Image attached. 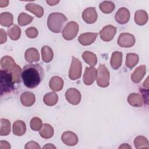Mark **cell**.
Masks as SVG:
<instances>
[{
	"label": "cell",
	"instance_id": "obj_46",
	"mask_svg": "<svg viewBox=\"0 0 149 149\" xmlns=\"http://www.w3.org/2000/svg\"><path fill=\"white\" fill-rule=\"evenodd\" d=\"M148 77H147V78L146 79V81L143 83V86H144L146 88H147V89H148Z\"/></svg>",
	"mask_w": 149,
	"mask_h": 149
},
{
	"label": "cell",
	"instance_id": "obj_1",
	"mask_svg": "<svg viewBox=\"0 0 149 149\" xmlns=\"http://www.w3.org/2000/svg\"><path fill=\"white\" fill-rule=\"evenodd\" d=\"M44 75V70L39 63H30L24 66L22 78L26 87L34 88L42 81Z\"/></svg>",
	"mask_w": 149,
	"mask_h": 149
},
{
	"label": "cell",
	"instance_id": "obj_10",
	"mask_svg": "<svg viewBox=\"0 0 149 149\" xmlns=\"http://www.w3.org/2000/svg\"><path fill=\"white\" fill-rule=\"evenodd\" d=\"M97 13L94 7L87 8L82 13L83 20L87 24L94 23L97 21Z\"/></svg>",
	"mask_w": 149,
	"mask_h": 149
},
{
	"label": "cell",
	"instance_id": "obj_13",
	"mask_svg": "<svg viewBox=\"0 0 149 149\" xmlns=\"http://www.w3.org/2000/svg\"><path fill=\"white\" fill-rule=\"evenodd\" d=\"M130 12L124 7L120 8L118 9L115 16V19L119 24H125L127 23L130 19Z\"/></svg>",
	"mask_w": 149,
	"mask_h": 149
},
{
	"label": "cell",
	"instance_id": "obj_17",
	"mask_svg": "<svg viewBox=\"0 0 149 149\" xmlns=\"http://www.w3.org/2000/svg\"><path fill=\"white\" fill-rule=\"evenodd\" d=\"M127 102L133 107H141L143 105L144 101L141 94L138 93H131L127 97Z\"/></svg>",
	"mask_w": 149,
	"mask_h": 149
},
{
	"label": "cell",
	"instance_id": "obj_7",
	"mask_svg": "<svg viewBox=\"0 0 149 149\" xmlns=\"http://www.w3.org/2000/svg\"><path fill=\"white\" fill-rule=\"evenodd\" d=\"M118 44L123 48H130L133 47L136 42L134 36L130 33H121L118 39Z\"/></svg>",
	"mask_w": 149,
	"mask_h": 149
},
{
	"label": "cell",
	"instance_id": "obj_24",
	"mask_svg": "<svg viewBox=\"0 0 149 149\" xmlns=\"http://www.w3.org/2000/svg\"><path fill=\"white\" fill-rule=\"evenodd\" d=\"M148 21V14L144 10H138L134 13V22L139 25L143 26L147 23Z\"/></svg>",
	"mask_w": 149,
	"mask_h": 149
},
{
	"label": "cell",
	"instance_id": "obj_44",
	"mask_svg": "<svg viewBox=\"0 0 149 149\" xmlns=\"http://www.w3.org/2000/svg\"><path fill=\"white\" fill-rule=\"evenodd\" d=\"M43 148H56V147L52 144L48 143L43 147Z\"/></svg>",
	"mask_w": 149,
	"mask_h": 149
},
{
	"label": "cell",
	"instance_id": "obj_38",
	"mask_svg": "<svg viewBox=\"0 0 149 149\" xmlns=\"http://www.w3.org/2000/svg\"><path fill=\"white\" fill-rule=\"evenodd\" d=\"M25 33L27 37L30 38H35L38 36V31L34 27H30L25 30Z\"/></svg>",
	"mask_w": 149,
	"mask_h": 149
},
{
	"label": "cell",
	"instance_id": "obj_8",
	"mask_svg": "<svg viewBox=\"0 0 149 149\" xmlns=\"http://www.w3.org/2000/svg\"><path fill=\"white\" fill-rule=\"evenodd\" d=\"M116 28L112 25L104 26L100 32L101 39L106 42L112 41L116 33Z\"/></svg>",
	"mask_w": 149,
	"mask_h": 149
},
{
	"label": "cell",
	"instance_id": "obj_37",
	"mask_svg": "<svg viewBox=\"0 0 149 149\" xmlns=\"http://www.w3.org/2000/svg\"><path fill=\"white\" fill-rule=\"evenodd\" d=\"M12 76V79L13 83H20V77L22 76V70L21 68L19 65H16L15 68L10 72Z\"/></svg>",
	"mask_w": 149,
	"mask_h": 149
},
{
	"label": "cell",
	"instance_id": "obj_16",
	"mask_svg": "<svg viewBox=\"0 0 149 149\" xmlns=\"http://www.w3.org/2000/svg\"><path fill=\"white\" fill-rule=\"evenodd\" d=\"M146 73V66L144 65L138 66L132 73L131 79L134 83H139L143 78Z\"/></svg>",
	"mask_w": 149,
	"mask_h": 149
},
{
	"label": "cell",
	"instance_id": "obj_41",
	"mask_svg": "<svg viewBox=\"0 0 149 149\" xmlns=\"http://www.w3.org/2000/svg\"><path fill=\"white\" fill-rule=\"evenodd\" d=\"M10 149V143L6 141L1 140L0 141V149Z\"/></svg>",
	"mask_w": 149,
	"mask_h": 149
},
{
	"label": "cell",
	"instance_id": "obj_29",
	"mask_svg": "<svg viewBox=\"0 0 149 149\" xmlns=\"http://www.w3.org/2000/svg\"><path fill=\"white\" fill-rule=\"evenodd\" d=\"M41 56L42 61L45 63L50 62L54 57L52 49L47 45H44L41 48Z\"/></svg>",
	"mask_w": 149,
	"mask_h": 149
},
{
	"label": "cell",
	"instance_id": "obj_36",
	"mask_svg": "<svg viewBox=\"0 0 149 149\" xmlns=\"http://www.w3.org/2000/svg\"><path fill=\"white\" fill-rule=\"evenodd\" d=\"M31 129L34 131H38L42 126V120L37 117H34L31 119L30 123Z\"/></svg>",
	"mask_w": 149,
	"mask_h": 149
},
{
	"label": "cell",
	"instance_id": "obj_33",
	"mask_svg": "<svg viewBox=\"0 0 149 149\" xmlns=\"http://www.w3.org/2000/svg\"><path fill=\"white\" fill-rule=\"evenodd\" d=\"M100 10L106 14H109L113 11L115 6L111 1H103L99 5Z\"/></svg>",
	"mask_w": 149,
	"mask_h": 149
},
{
	"label": "cell",
	"instance_id": "obj_34",
	"mask_svg": "<svg viewBox=\"0 0 149 149\" xmlns=\"http://www.w3.org/2000/svg\"><path fill=\"white\" fill-rule=\"evenodd\" d=\"M134 145L136 148H148V141L146 137L143 136H139L134 140Z\"/></svg>",
	"mask_w": 149,
	"mask_h": 149
},
{
	"label": "cell",
	"instance_id": "obj_22",
	"mask_svg": "<svg viewBox=\"0 0 149 149\" xmlns=\"http://www.w3.org/2000/svg\"><path fill=\"white\" fill-rule=\"evenodd\" d=\"M13 133L17 136H23L26 131V126L25 123L21 120H16L13 124Z\"/></svg>",
	"mask_w": 149,
	"mask_h": 149
},
{
	"label": "cell",
	"instance_id": "obj_3",
	"mask_svg": "<svg viewBox=\"0 0 149 149\" xmlns=\"http://www.w3.org/2000/svg\"><path fill=\"white\" fill-rule=\"evenodd\" d=\"M14 83L12 74L3 69L0 70V90L1 95L9 93L14 90Z\"/></svg>",
	"mask_w": 149,
	"mask_h": 149
},
{
	"label": "cell",
	"instance_id": "obj_25",
	"mask_svg": "<svg viewBox=\"0 0 149 149\" xmlns=\"http://www.w3.org/2000/svg\"><path fill=\"white\" fill-rule=\"evenodd\" d=\"M54 133V128L52 126L48 123H44L42 125V127L39 130V134L42 138L48 139L51 138Z\"/></svg>",
	"mask_w": 149,
	"mask_h": 149
},
{
	"label": "cell",
	"instance_id": "obj_20",
	"mask_svg": "<svg viewBox=\"0 0 149 149\" xmlns=\"http://www.w3.org/2000/svg\"><path fill=\"white\" fill-rule=\"evenodd\" d=\"M24 58L27 62L32 63L38 61L40 59V54L38 50L34 48L27 49L24 54Z\"/></svg>",
	"mask_w": 149,
	"mask_h": 149
},
{
	"label": "cell",
	"instance_id": "obj_31",
	"mask_svg": "<svg viewBox=\"0 0 149 149\" xmlns=\"http://www.w3.org/2000/svg\"><path fill=\"white\" fill-rule=\"evenodd\" d=\"M8 34L11 40H17L21 35V29L17 25L14 24L8 29Z\"/></svg>",
	"mask_w": 149,
	"mask_h": 149
},
{
	"label": "cell",
	"instance_id": "obj_5",
	"mask_svg": "<svg viewBox=\"0 0 149 149\" xmlns=\"http://www.w3.org/2000/svg\"><path fill=\"white\" fill-rule=\"evenodd\" d=\"M79 31V25L74 21L69 22L62 31V37L66 40H72L74 39Z\"/></svg>",
	"mask_w": 149,
	"mask_h": 149
},
{
	"label": "cell",
	"instance_id": "obj_19",
	"mask_svg": "<svg viewBox=\"0 0 149 149\" xmlns=\"http://www.w3.org/2000/svg\"><path fill=\"white\" fill-rule=\"evenodd\" d=\"M64 81L62 78L59 76H53L49 80V86L50 88L54 91H59L63 87Z\"/></svg>",
	"mask_w": 149,
	"mask_h": 149
},
{
	"label": "cell",
	"instance_id": "obj_12",
	"mask_svg": "<svg viewBox=\"0 0 149 149\" xmlns=\"http://www.w3.org/2000/svg\"><path fill=\"white\" fill-rule=\"evenodd\" d=\"M62 142L68 146H74L78 143V137L72 131H66L62 133L61 136Z\"/></svg>",
	"mask_w": 149,
	"mask_h": 149
},
{
	"label": "cell",
	"instance_id": "obj_43",
	"mask_svg": "<svg viewBox=\"0 0 149 149\" xmlns=\"http://www.w3.org/2000/svg\"><path fill=\"white\" fill-rule=\"evenodd\" d=\"M46 2L49 6H55L59 2V1H48V0H47Z\"/></svg>",
	"mask_w": 149,
	"mask_h": 149
},
{
	"label": "cell",
	"instance_id": "obj_30",
	"mask_svg": "<svg viewBox=\"0 0 149 149\" xmlns=\"http://www.w3.org/2000/svg\"><path fill=\"white\" fill-rule=\"evenodd\" d=\"M58 101V96L56 93L51 92L46 94L43 97V101L47 106H54Z\"/></svg>",
	"mask_w": 149,
	"mask_h": 149
},
{
	"label": "cell",
	"instance_id": "obj_14",
	"mask_svg": "<svg viewBox=\"0 0 149 149\" xmlns=\"http://www.w3.org/2000/svg\"><path fill=\"white\" fill-rule=\"evenodd\" d=\"M98 36L97 33H85L80 34L78 37V41L82 45L87 46L93 44Z\"/></svg>",
	"mask_w": 149,
	"mask_h": 149
},
{
	"label": "cell",
	"instance_id": "obj_4",
	"mask_svg": "<svg viewBox=\"0 0 149 149\" xmlns=\"http://www.w3.org/2000/svg\"><path fill=\"white\" fill-rule=\"evenodd\" d=\"M109 72L104 64H100L97 70V84L99 87L105 88L109 84Z\"/></svg>",
	"mask_w": 149,
	"mask_h": 149
},
{
	"label": "cell",
	"instance_id": "obj_39",
	"mask_svg": "<svg viewBox=\"0 0 149 149\" xmlns=\"http://www.w3.org/2000/svg\"><path fill=\"white\" fill-rule=\"evenodd\" d=\"M24 148L26 149H30V148H38V149H40L41 147L38 144V143H37V142L34 141H30L27 143L25 144Z\"/></svg>",
	"mask_w": 149,
	"mask_h": 149
},
{
	"label": "cell",
	"instance_id": "obj_21",
	"mask_svg": "<svg viewBox=\"0 0 149 149\" xmlns=\"http://www.w3.org/2000/svg\"><path fill=\"white\" fill-rule=\"evenodd\" d=\"M122 56L123 54L121 52L115 51L112 54L110 64L113 69L116 70L121 66L122 62Z\"/></svg>",
	"mask_w": 149,
	"mask_h": 149
},
{
	"label": "cell",
	"instance_id": "obj_28",
	"mask_svg": "<svg viewBox=\"0 0 149 149\" xmlns=\"http://www.w3.org/2000/svg\"><path fill=\"white\" fill-rule=\"evenodd\" d=\"M139 56L137 54L134 53H128L126 55V59L125 62L126 66L132 69L139 62Z\"/></svg>",
	"mask_w": 149,
	"mask_h": 149
},
{
	"label": "cell",
	"instance_id": "obj_26",
	"mask_svg": "<svg viewBox=\"0 0 149 149\" xmlns=\"http://www.w3.org/2000/svg\"><path fill=\"white\" fill-rule=\"evenodd\" d=\"M13 22V17L11 13L8 12H2L0 15L1 25L5 27H9L12 25Z\"/></svg>",
	"mask_w": 149,
	"mask_h": 149
},
{
	"label": "cell",
	"instance_id": "obj_15",
	"mask_svg": "<svg viewBox=\"0 0 149 149\" xmlns=\"http://www.w3.org/2000/svg\"><path fill=\"white\" fill-rule=\"evenodd\" d=\"M16 65L14 59L10 56H4L1 59V68L9 72H12Z\"/></svg>",
	"mask_w": 149,
	"mask_h": 149
},
{
	"label": "cell",
	"instance_id": "obj_18",
	"mask_svg": "<svg viewBox=\"0 0 149 149\" xmlns=\"http://www.w3.org/2000/svg\"><path fill=\"white\" fill-rule=\"evenodd\" d=\"M36 101V97L34 94L30 91H26L22 93L20 95V102L22 104L24 107L32 106Z\"/></svg>",
	"mask_w": 149,
	"mask_h": 149
},
{
	"label": "cell",
	"instance_id": "obj_9",
	"mask_svg": "<svg viewBox=\"0 0 149 149\" xmlns=\"http://www.w3.org/2000/svg\"><path fill=\"white\" fill-rule=\"evenodd\" d=\"M65 98L70 104L77 105L81 101V94L76 88H70L66 91Z\"/></svg>",
	"mask_w": 149,
	"mask_h": 149
},
{
	"label": "cell",
	"instance_id": "obj_6",
	"mask_svg": "<svg viewBox=\"0 0 149 149\" xmlns=\"http://www.w3.org/2000/svg\"><path fill=\"white\" fill-rule=\"evenodd\" d=\"M81 62L77 58L72 56V63L69 70V77L72 80H77L81 77Z\"/></svg>",
	"mask_w": 149,
	"mask_h": 149
},
{
	"label": "cell",
	"instance_id": "obj_23",
	"mask_svg": "<svg viewBox=\"0 0 149 149\" xmlns=\"http://www.w3.org/2000/svg\"><path fill=\"white\" fill-rule=\"evenodd\" d=\"M25 9L27 11L34 14L37 17H41L44 15L43 8L36 3H29L26 5Z\"/></svg>",
	"mask_w": 149,
	"mask_h": 149
},
{
	"label": "cell",
	"instance_id": "obj_11",
	"mask_svg": "<svg viewBox=\"0 0 149 149\" xmlns=\"http://www.w3.org/2000/svg\"><path fill=\"white\" fill-rule=\"evenodd\" d=\"M97 78V69L94 66L86 67L83 74V82L87 86L91 85Z\"/></svg>",
	"mask_w": 149,
	"mask_h": 149
},
{
	"label": "cell",
	"instance_id": "obj_42",
	"mask_svg": "<svg viewBox=\"0 0 149 149\" xmlns=\"http://www.w3.org/2000/svg\"><path fill=\"white\" fill-rule=\"evenodd\" d=\"M9 1L8 0H0V7L1 8H4L6 7L8 5Z\"/></svg>",
	"mask_w": 149,
	"mask_h": 149
},
{
	"label": "cell",
	"instance_id": "obj_45",
	"mask_svg": "<svg viewBox=\"0 0 149 149\" xmlns=\"http://www.w3.org/2000/svg\"><path fill=\"white\" fill-rule=\"evenodd\" d=\"M119 148H132V147L127 143H124L119 147Z\"/></svg>",
	"mask_w": 149,
	"mask_h": 149
},
{
	"label": "cell",
	"instance_id": "obj_2",
	"mask_svg": "<svg viewBox=\"0 0 149 149\" xmlns=\"http://www.w3.org/2000/svg\"><path fill=\"white\" fill-rule=\"evenodd\" d=\"M67 20V17L63 13L59 12L52 13L48 16L47 26L49 30L52 32L59 33Z\"/></svg>",
	"mask_w": 149,
	"mask_h": 149
},
{
	"label": "cell",
	"instance_id": "obj_27",
	"mask_svg": "<svg viewBox=\"0 0 149 149\" xmlns=\"http://www.w3.org/2000/svg\"><path fill=\"white\" fill-rule=\"evenodd\" d=\"M82 58L90 66H94L97 63V58L96 55L88 51H86L83 53Z\"/></svg>",
	"mask_w": 149,
	"mask_h": 149
},
{
	"label": "cell",
	"instance_id": "obj_40",
	"mask_svg": "<svg viewBox=\"0 0 149 149\" xmlns=\"http://www.w3.org/2000/svg\"><path fill=\"white\" fill-rule=\"evenodd\" d=\"M0 44H2L3 43H5L6 40H7V36H6V33L5 32V31L3 29H1L0 30Z\"/></svg>",
	"mask_w": 149,
	"mask_h": 149
},
{
	"label": "cell",
	"instance_id": "obj_32",
	"mask_svg": "<svg viewBox=\"0 0 149 149\" xmlns=\"http://www.w3.org/2000/svg\"><path fill=\"white\" fill-rule=\"evenodd\" d=\"M11 130L10 122L6 119H1V128H0V135L1 136L8 135Z\"/></svg>",
	"mask_w": 149,
	"mask_h": 149
},
{
	"label": "cell",
	"instance_id": "obj_35",
	"mask_svg": "<svg viewBox=\"0 0 149 149\" xmlns=\"http://www.w3.org/2000/svg\"><path fill=\"white\" fill-rule=\"evenodd\" d=\"M33 20V17L26 14V13L22 12L19 14L17 18V22L20 26H24L30 24Z\"/></svg>",
	"mask_w": 149,
	"mask_h": 149
}]
</instances>
